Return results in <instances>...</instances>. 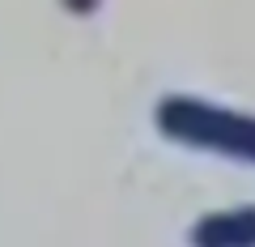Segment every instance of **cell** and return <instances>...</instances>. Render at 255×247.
Segmentation results:
<instances>
[{"label":"cell","instance_id":"1","mask_svg":"<svg viewBox=\"0 0 255 247\" xmlns=\"http://www.w3.org/2000/svg\"><path fill=\"white\" fill-rule=\"evenodd\" d=\"M157 128L166 137L183 141L191 149H213V154H230L255 162V119L238 115V111L213 107L200 98H162L157 107Z\"/></svg>","mask_w":255,"mask_h":247},{"label":"cell","instance_id":"2","mask_svg":"<svg viewBox=\"0 0 255 247\" xmlns=\"http://www.w3.org/2000/svg\"><path fill=\"white\" fill-rule=\"evenodd\" d=\"M196 247H255V205L251 209H226L209 213L191 230Z\"/></svg>","mask_w":255,"mask_h":247},{"label":"cell","instance_id":"3","mask_svg":"<svg viewBox=\"0 0 255 247\" xmlns=\"http://www.w3.org/2000/svg\"><path fill=\"white\" fill-rule=\"evenodd\" d=\"M64 4H68V9H73V13H90L94 4H98V0H64Z\"/></svg>","mask_w":255,"mask_h":247}]
</instances>
